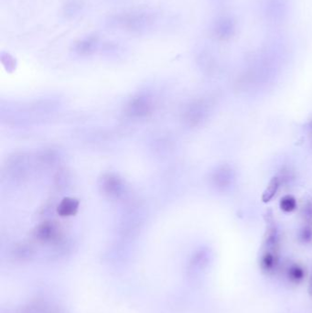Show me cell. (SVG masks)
Returning <instances> with one entry per match:
<instances>
[{
	"mask_svg": "<svg viewBox=\"0 0 312 313\" xmlns=\"http://www.w3.org/2000/svg\"><path fill=\"white\" fill-rule=\"evenodd\" d=\"M114 22L125 31L139 32L151 26L154 23V17L146 11H131L118 15Z\"/></svg>",
	"mask_w": 312,
	"mask_h": 313,
	"instance_id": "1",
	"label": "cell"
},
{
	"mask_svg": "<svg viewBox=\"0 0 312 313\" xmlns=\"http://www.w3.org/2000/svg\"><path fill=\"white\" fill-rule=\"evenodd\" d=\"M100 188L104 195L111 199H119L126 192V185L122 178L115 174H105L101 178Z\"/></svg>",
	"mask_w": 312,
	"mask_h": 313,
	"instance_id": "2",
	"label": "cell"
},
{
	"mask_svg": "<svg viewBox=\"0 0 312 313\" xmlns=\"http://www.w3.org/2000/svg\"><path fill=\"white\" fill-rule=\"evenodd\" d=\"M151 111V103L148 98L139 96L127 104L126 113L132 118H143Z\"/></svg>",
	"mask_w": 312,
	"mask_h": 313,
	"instance_id": "3",
	"label": "cell"
},
{
	"mask_svg": "<svg viewBox=\"0 0 312 313\" xmlns=\"http://www.w3.org/2000/svg\"><path fill=\"white\" fill-rule=\"evenodd\" d=\"M98 47V39L95 36H89L77 40L74 45V51L79 55L87 56L96 52Z\"/></svg>",
	"mask_w": 312,
	"mask_h": 313,
	"instance_id": "4",
	"label": "cell"
},
{
	"mask_svg": "<svg viewBox=\"0 0 312 313\" xmlns=\"http://www.w3.org/2000/svg\"><path fill=\"white\" fill-rule=\"evenodd\" d=\"M35 236L42 242L52 241L56 236V228L51 222H42L36 228Z\"/></svg>",
	"mask_w": 312,
	"mask_h": 313,
	"instance_id": "5",
	"label": "cell"
},
{
	"mask_svg": "<svg viewBox=\"0 0 312 313\" xmlns=\"http://www.w3.org/2000/svg\"><path fill=\"white\" fill-rule=\"evenodd\" d=\"M234 22L230 18H221L215 27V35L219 39H229L234 34Z\"/></svg>",
	"mask_w": 312,
	"mask_h": 313,
	"instance_id": "6",
	"label": "cell"
},
{
	"mask_svg": "<svg viewBox=\"0 0 312 313\" xmlns=\"http://www.w3.org/2000/svg\"><path fill=\"white\" fill-rule=\"evenodd\" d=\"M79 208V202L73 198H65L61 200L58 206V213L61 216H72L77 213Z\"/></svg>",
	"mask_w": 312,
	"mask_h": 313,
	"instance_id": "7",
	"label": "cell"
},
{
	"mask_svg": "<svg viewBox=\"0 0 312 313\" xmlns=\"http://www.w3.org/2000/svg\"><path fill=\"white\" fill-rule=\"evenodd\" d=\"M9 166L10 172H12L14 176H22V174L26 172L27 162L25 158L22 155L15 156L13 161L10 162Z\"/></svg>",
	"mask_w": 312,
	"mask_h": 313,
	"instance_id": "8",
	"label": "cell"
},
{
	"mask_svg": "<svg viewBox=\"0 0 312 313\" xmlns=\"http://www.w3.org/2000/svg\"><path fill=\"white\" fill-rule=\"evenodd\" d=\"M279 184H280V182L277 177L271 180L269 186L264 190V193L262 195V200L264 203H268L273 198L274 196L276 195L278 187H279Z\"/></svg>",
	"mask_w": 312,
	"mask_h": 313,
	"instance_id": "9",
	"label": "cell"
},
{
	"mask_svg": "<svg viewBox=\"0 0 312 313\" xmlns=\"http://www.w3.org/2000/svg\"><path fill=\"white\" fill-rule=\"evenodd\" d=\"M280 208L286 213H291L297 208V200L293 196H284L280 200Z\"/></svg>",
	"mask_w": 312,
	"mask_h": 313,
	"instance_id": "10",
	"label": "cell"
},
{
	"mask_svg": "<svg viewBox=\"0 0 312 313\" xmlns=\"http://www.w3.org/2000/svg\"><path fill=\"white\" fill-rule=\"evenodd\" d=\"M219 171L220 172H217V174H215L214 181H215V183H217L218 185H221V187H224V185H226V183H227V178H230V177L227 176L226 170H219Z\"/></svg>",
	"mask_w": 312,
	"mask_h": 313,
	"instance_id": "11",
	"label": "cell"
},
{
	"mask_svg": "<svg viewBox=\"0 0 312 313\" xmlns=\"http://www.w3.org/2000/svg\"><path fill=\"white\" fill-rule=\"evenodd\" d=\"M301 236L304 240H309L311 239L312 237V231L310 228H304L301 233Z\"/></svg>",
	"mask_w": 312,
	"mask_h": 313,
	"instance_id": "12",
	"label": "cell"
},
{
	"mask_svg": "<svg viewBox=\"0 0 312 313\" xmlns=\"http://www.w3.org/2000/svg\"><path fill=\"white\" fill-rule=\"evenodd\" d=\"M311 126H312V122H311Z\"/></svg>",
	"mask_w": 312,
	"mask_h": 313,
	"instance_id": "13",
	"label": "cell"
}]
</instances>
